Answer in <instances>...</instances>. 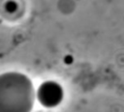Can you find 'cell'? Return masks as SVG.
<instances>
[{"instance_id": "6da1fadb", "label": "cell", "mask_w": 124, "mask_h": 112, "mask_svg": "<svg viewBox=\"0 0 124 112\" xmlns=\"http://www.w3.org/2000/svg\"><path fill=\"white\" fill-rule=\"evenodd\" d=\"M36 93L31 80L19 72L0 76V112H31Z\"/></svg>"}, {"instance_id": "7a4b0ae2", "label": "cell", "mask_w": 124, "mask_h": 112, "mask_svg": "<svg viewBox=\"0 0 124 112\" xmlns=\"http://www.w3.org/2000/svg\"><path fill=\"white\" fill-rule=\"evenodd\" d=\"M36 98L42 106L46 108H55L62 102L64 91L59 83L48 80L39 86L36 92Z\"/></svg>"}]
</instances>
